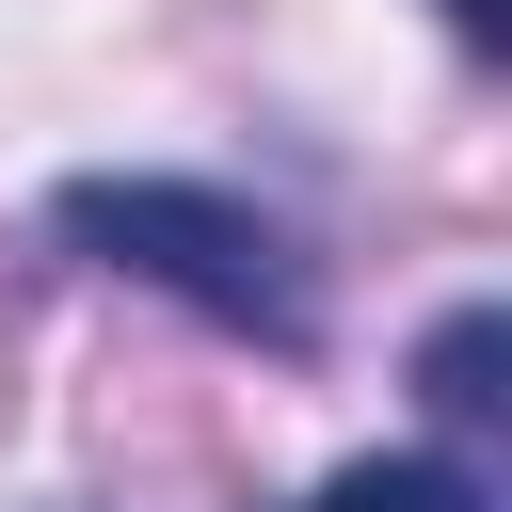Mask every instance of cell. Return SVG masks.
<instances>
[{"label": "cell", "instance_id": "cell-1", "mask_svg": "<svg viewBox=\"0 0 512 512\" xmlns=\"http://www.w3.org/2000/svg\"><path fill=\"white\" fill-rule=\"evenodd\" d=\"M64 240H96L112 272H160V288H192L224 336H272V352H304V256L256 224V208H224V192H176V176H80L64 192Z\"/></svg>", "mask_w": 512, "mask_h": 512}, {"label": "cell", "instance_id": "cell-2", "mask_svg": "<svg viewBox=\"0 0 512 512\" xmlns=\"http://www.w3.org/2000/svg\"><path fill=\"white\" fill-rule=\"evenodd\" d=\"M320 512H496L480 464H432V448H384V464H336Z\"/></svg>", "mask_w": 512, "mask_h": 512}, {"label": "cell", "instance_id": "cell-3", "mask_svg": "<svg viewBox=\"0 0 512 512\" xmlns=\"http://www.w3.org/2000/svg\"><path fill=\"white\" fill-rule=\"evenodd\" d=\"M448 32H464V48H496V0H448Z\"/></svg>", "mask_w": 512, "mask_h": 512}]
</instances>
